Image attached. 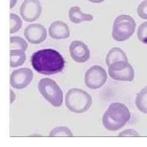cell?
Masks as SVG:
<instances>
[{"label":"cell","mask_w":147,"mask_h":147,"mask_svg":"<svg viewBox=\"0 0 147 147\" xmlns=\"http://www.w3.org/2000/svg\"><path fill=\"white\" fill-rule=\"evenodd\" d=\"M22 26V21L19 16L14 13L10 14V33L17 32Z\"/></svg>","instance_id":"18"},{"label":"cell","mask_w":147,"mask_h":147,"mask_svg":"<svg viewBox=\"0 0 147 147\" xmlns=\"http://www.w3.org/2000/svg\"><path fill=\"white\" fill-rule=\"evenodd\" d=\"M65 102L67 109L71 112L83 113L90 109L92 98L85 90L72 88L67 92Z\"/></svg>","instance_id":"3"},{"label":"cell","mask_w":147,"mask_h":147,"mask_svg":"<svg viewBox=\"0 0 147 147\" xmlns=\"http://www.w3.org/2000/svg\"><path fill=\"white\" fill-rule=\"evenodd\" d=\"M68 17L71 22L80 24L83 22H90L93 20V16L90 14H85L81 12L78 6H72L68 11Z\"/></svg>","instance_id":"13"},{"label":"cell","mask_w":147,"mask_h":147,"mask_svg":"<svg viewBox=\"0 0 147 147\" xmlns=\"http://www.w3.org/2000/svg\"><path fill=\"white\" fill-rule=\"evenodd\" d=\"M136 23L132 17L129 15H120L115 20L112 28V37L118 42L125 41L134 33Z\"/></svg>","instance_id":"4"},{"label":"cell","mask_w":147,"mask_h":147,"mask_svg":"<svg viewBox=\"0 0 147 147\" xmlns=\"http://www.w3.org/2000/svg\"><path fill=\"white\" fill-rule=\"evenodd\" d=\"M17 0H11L10 1V9H12L17 4Z\"/></svg>","instance_id":"24"},{"label":"cell","mask_w":147,"mask_h":147,"mask_svg":"<svg viewBox=\"0 0 147 147\" xmlns=\"http://www.w3.org/2000/svg\"><path fill=\"white\" fill-rule=\"evenodd\" d=\"M88 1L93 3H101L104 1L105 0H88Z\"/></svg>","instance_id":"25"},{"label":"cell","mask_w":147,"mask_h":147,"mask_svg":"<svg viewBox=\"0 0 147 147\" xmlns=\"http://www.w3.org/2000/svg\"><path fill=\"white\" fill-rule=\"evenodd\" d=\"M137 14L140 18L147 19V1H142L137 7Z\"/></svg>","instance_id":"21"},{"label":"cell","mask_w":147,"mask_h":147,"mask_svg":"<svg viewBox=\"0 0 147 147\" xmlns=\"http://www.w3.org/2000/svg\"><path fill=\"white\" fill-rule=\"evenodd\" d=\"M38 87L42 96L52 105L55 107L62 105L63 92L55 81L48 78H42L38 83Z\"/></svg>","instance_id":"5"},{"label":"cell","mask_w":147,"mask_h":147,"mask_svg":"<svg viewBox=\"0 0 147 147\" xmlns=\"http://www.w3.org/2000/svg\"><path fill=\"white\" fill-rule=\"evenodd\" d=\"M131 118L128 108L122 103H112L102 117L103 126L107 130L116 131L123 128Z\"/></svg>","instance_id":"2"},{"label":"cell","mask_w":147,"mask_h":147,"mask_svg":"<svg viewBox=\"0 0 147 147\" xmlns=\"http://www.w3.org/2000/svg\"><path fill=\"white\" fill-rule=\"evenodd\" d=\"M49 34L55 40L67 39L70 36V31L68 26L60 20H56L52 23L49 28Z\"/></svg>","instance_id":"12"},{"label":"cell","mask_w":147,"mask_h":147,"mask_svg":"<svg viewBox=\"0 0 147 147\" xmlns=\"http://www.w3.org/2000/svg\"><path fill=\"white\" fill-rule=\"evenodd\" d=\"M33 78V73L29 68H22L14 70L10 78V83L12 88L22 89L31 83Z\"/></svg>","instance_id":"9"},{"label":"cell","mask_w":147,"mask_h":147,"mask_svg":"<svg viewBox=\"0 0 147 147\" xmlns=\"http://www.w3.org/2000/svg\"><path fill=\"white\" fill-rule=\"evenodd\" d=\"M107 78V73L104 68L99 65H94L86 71L84 82L88 88L96 90L102 88Z\"/></svg>","instance_id":"7"},{"label":"cell","mask_w":147,"mask_h":147,"mask_svg":"<svg viewBox=\"0 0 147 147\" xmlns=\"http://www.w3.org/2000/svg\"><path fill=\"white\" fill-rule=\"evenodd\" d=\"M147 89L146 86L142 89L137 94L136 98V105L138 109L142 113L146 114L147 113Z\"/></svg>","instance_id":"16"},{"label":"cell","mask_w":147,"mask_h":147,"mask_svg":"<svg viewBox=\"0 0 147 147\" xmlns=\"http://www.w3.org/2000/svg\"><path fill=\"white\" fill-rule=\"evenodd\" d=\"M147 22H145L142 23L140 26L139 28H138L137 31V37L139 38V40L142 42L144 43V44H146L147 42Z\"/></svg>","instance_id":"20"},{"label":"cell","mask_w":147,"mask_h":147,"mask_svg":"<svg viewBox=\"0 0 147 147\" xmlns=\"http://www.w3.org/2000/svg\"><path fill=\"white\" fill-rule=\"evenodd\" d=\"M26 54L24 51L20 50L10 51V66L12 68L20 67L25 63Z\"/></svg>","instance_id":"15"},{"label":"cell","mask_w":147,"mask_h":147,"mask_svg":"<svg viewBox=\"0 0 147 147\" xmlns=\"http://www.w3.org/2000/svg\"><path fill=\"white\" fill-rule=\"evenodd\" d=\"M16 97V96L14 92H13L12 90H10V104H12V103L15 101Z\"/></svg>","instance_id":"23"},{"label":"cell","mask_w":147,"mask_h":147,"mask_svg":"<svg viewBox=\"0 0 147 147\" xmlns=\"http://www.w3.org/2000/svg\"><path fill=\"white\" fill-rule=\"evenodd\" d=\"M20 12L25 22H32L38 20L42 12L40 0H24L21 5Z\"/></svg>","instance_id":"8"},{"label":"cell","mask_w":147,"mask_h":147,"mask_svg":"<svg viewBox=\"0 0 147 147\" xmlns=\"http://www.w3.org/2000/svg\"><path fill=\"white\" fill-rule=\"evenodd\" d=\"M128 61L127 55L119 47H113L109 53L106 57V63L107 67L110 65L118 61Z\"/></svg>","instance_id":"14"},{"label":"cell","mask_w":147,"mask_h":147,"mask_svg":"<svg viewBox=\"0 0 147 147\" xmlns=\"http://www.w3.org/2000/svg\"><path fill=\"white\" fill-rule=\"evenodd\" d=\"M109 74L112 79L121 81H132L135 72L128 61H118L109 67Z\"/></svg>","instance_id":"6"},{"label":"cell","mask_w":147,"mask_h":147,"mask_svg":"<svg viewBox=\"0 0 147 147\" xmlns=\"http://www.w3.org/2000/svg\"><path fill=\"white\" fill-rule=\"evenodd\" d=\"M119 137H127V136H139V134L133 129H126L119 133Z\"/></svg>","instance_id":"22"},{"label":"cell","mask_w":147,"mask_h":147,"mask_svg":"<svg viewBox=\"0 0 147 147\" xmlns=\"http://www.w3.org/2000/svg\"><path fill=\"white\" fill-rule=\"evenodd\" d=\"M69 51L72 59L78 63H84L90 58V50L88 46L81 41L71 42Z\"/></svg>","instance_id":"11"},{"label":"cell","mask_w":147,"mask_h":147,"mask_svg":"<svg viewBox=\"0 0 147 147\" xmlns=\"http://www.w3.org/2000/svg\"><path fill=\"white\" fill-rule=\"evenodd\" d=\"M24 36L32 44H40L46 39L47 31L44 26L40 24L28 25L24 30Z\"/></svg>","instance_id":"10"},{"label":"cell","mask_w":147,"mask_h":147,"mask_svg":"<svg viewBox=\"0 0 147 147\" xmlns=\"http://www.w3.org/2000/svg\"><path fill=\"white\" fill-rule=\"evenodd\" d=\"M28 44L22 38L11 36L10 38V49L25 51L27 49Z\"/></svg>","instance_id":"17"},{"label":"cell","mask_w":147,"mask_h":147,"mask_svg":"<svg viewBox=\"0 0 147 147\" xmlns=\"http://www.w3.org/2000/svg\"><path fill=\"white\" fill-rule=\"evenodd\" d=\"M49 136L51 137H72L73 134L71 130L66 126H59L56 127L52 130L49 133Z\"/></svg>","instance_id":"19"},{"label":"cell","mask_w":147,"mask_h":147,"mask_svg":"<svg viewBox=\"0 0 147 147\" xmlns=\"http://www.w3.org/2000/svg\"><path fill=\"white\" fill-rule=\"evenodd\" d=\"M31 63L34 70L45 75H52L62 71L65 65L62 55L53 49H41L33 53Z\"/></svg>","instance_id":"1"}]
</instances>
